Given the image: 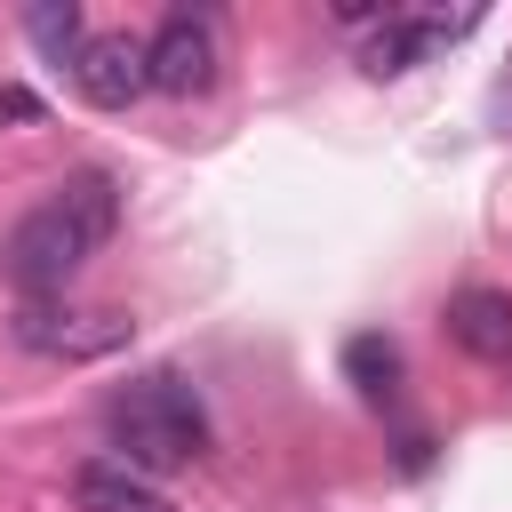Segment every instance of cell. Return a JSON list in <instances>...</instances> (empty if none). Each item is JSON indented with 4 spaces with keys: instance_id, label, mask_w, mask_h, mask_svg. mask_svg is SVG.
<instances>
[{
    "instance_id": "2",
    "label": "cell",
    "mask_w": 512,
    "mask_h": 512,
    "mask_svg": "<svg viewBox=\"0 0 512 512\" xmlns=\"http://www.w3.org/2000/svg\"><path fill=\"white\" fill-rule=\"evenodd\" d=\"M88 256H96L88 232H80L56 200H40L32 216H16V232H8V248H0V264H8V280H16L24 296H56V288H72V272H80Z\"/></svg>"
},
{
    "instance_id": "6",
    "label": "cell",
    "mask_w": 512,
    "mask_h": 512,
    "mask_svg": "<svg viewBox=\"0 0 512 512\" xmlns=\"http://www.w3.org/2000/svg\"><path fill=\"white\" fill-rule=\"evenodd\" d=\"M456 32H472V16H384L376 24V40L360 48V64L376 72V80H392V72H416L424 56H440V40H456Z\"/></svg>"
},
{
    "instance_id": "4",
    "label": "cell",
    "mask_w": 512,
    "mask_h": 512,
    "mask_svg": "<svg viewBox=\"0 0 512 512\" xmlns=\"http://www.w3.org/2000/svg\"><path fill=\"white\" fill-rule=\"evenodd\" d=\"M144 80H152L160 96H208V88H216V24L192 16V8H176V16L144 40Z\"/></svg>"
},
{
    "instance_id": "10",
    "label": "cell",
    "mask_w": 512,
    "mask_h": 512,
    "mask_svg": "<svg viewBox=\"0 0 512 512\" xmlns=\"http://www.w3.org/2000/svg\"><path fill=\"white\" fill-rule=\"evenodd\" d=\"M344 376L360 384V400H392V392H400V344L376 336V328L352 336V344H344Z\"/></svg>"
},
{
    "instance_id": "3",
    "label": "cell",
    "mask_w": 512,
    "mask_h": 512,
    "mask_svg": "<svg viewBox=\"0 0 512 512\" xmlns=\"http://www.w3.org/2000/svg\"><path fill=\"white\" fill-rule=\"evenodd\" d=\"M128 328H136L128 312H64L48 296H32L16 312V344L24 352H48V360H104V352L128 344Z\"/></svg>"
},
{
    "instance_id": "9",
    "label": "cell",
    "mask_w": 512,
    "mask_h": 512,
    "mask_svg": "<svg viewBox=\"0 0 512 512\" xmlns=\"http://www.w3.org/2000/svg\"><path fill=\"white\" fill-rule=\"evenodd\" d=\"M56 208L88 232V248H104L112 232H120V184L104 176V168H80V176H64L56 184Z\"/></svg>"
},
{
    "instance_id": "5",
    "label": "cell",
    "mask_w": 512,
    "mask_h": 512,
    "mask_svg": "<svg viewBox=\"0 0 512 512\" xmlns=\"http://www.w3.org/2000/svg\"><path fill=\"white\" fill-rule=\"evenodd\" d=\"M72 88L96 104V112H128L152 80H144V40L136 32H88L80 56H72Z\"/></svg>"
},
{
    "instance_id": "7",
    "label": "cell",
    "mask_w": 512,
    "mask_h": 512,
    "mask_svg": "<svg viewBox=\"0 0 512 512\" xmlns=\"http://www.w3.org/2000/svg\"><path fill=\"white\" fill-rule=\"evenodd\" d=\"M448 336L472 360H512V296L504 288H456L448 296Z\"/></svg>"
},
{
    "instance_id": "1",
    "label": "cell",
    "mask_w": 512,
    "mask_h": 512,
    "mask_svg": "<svg viewBox=\"0 0 512 512\" xmlns=\"http://www.w3.org/2000/svg\"><path fill=\"white\" fill-rule=\"evenodd\" d=\"M104 432H112V448H120V464L128 472H184L200 448H208V416H200V392L184 384V376H136L128 392H112L104 400Z\"/></svg>"
},
{
    "instance_id": "11",
    "label": "cell",
    "mask_w": 512,
    "mask_h": 512,
    "mask_svg": "<svg viewBox=\"0 0 512 512\" xmlns=\"http://www.w3.org/2000/svg\"><path fill=\"white\" fill-rule=\"evenodd\" d=\"M24 32H32V48H40V56H56V64H72V56H80V40H88L72 0H40V8H24Z\"/></svg>"
},
{
    "instance_id": "12",
    "label": "cell",
    "mask_w": 512,
    "mask_h": 512,
    "mask_svg": "<svg viewBox=\"0 0 512 512\" xmlns=\"http://www.w3.org/2000/svg\"><path fill=\"white\" fill-rule=\"evenodd\" d=\"M0 120H16V128H32V120H40V96L8 80V88H0Z\"/></svg>"
},
{
    "instance_id": "8",
    "label": "cell",
    "mask_w": 512,
    "mask_h": 512,
    "mask_svg": "<svg viewBox=\"0 0 512 512\" xmlns=\"http://www.w3.org/2000/svg\"><path fill=\"white\" fill-rule=\"evenodd\" d=\"M72 496H80V512H176L144 472H128V464H112V456H96V464H80L72 472Z\"/></svg>"
}]
</instances>
